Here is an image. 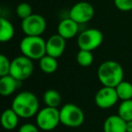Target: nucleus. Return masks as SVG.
I'll list each match as a JSON object with an SVG mask.
<instances>
[{"instance_id": "1", "label": "nucleus", "mask_w": 132, "mask_h": 132, "mask_svg": "<svg viewBox=\"0 0 132 132\" xmlns=\"http://www.w3.org/2000/svg\"><path fill=\"white\" fill-rule=\"evenodd\" d=\"M12 109L23 119H29L39 111L37 97L30 92H22L17 94L12 101Z\"/></svg>"}, {"instance_id": "2", "label": "nucleus", "mask_w": 132, "mask_h": 132, "mask_svg": "<svg viewBox=\"0 0 132 132\" xmlns=\"http://www.w3.org/2000/svg\"><path fill=\"white\" fill-rule=\"evenodd\" d=\"M97 75L103 86L116 88L123 81L124 71L119 62L115 61H105L99 66Z\"/></svg>"}, {"instance_id": "3", "label": "nucleus", "mask_w": 132, "mask_h": 132, "mask_svg": "<svg viewBox=\"0 0 132 132\" xmlns=\"http://www.w3.org/2000/svg\"><path fill=\"white\" fill-rule=\"evenodd\" d=\"M20 50L31 60H40L46 54V41L41 36L26 35L20 42Z\"/></svg>"}, {"instance_id": "4", "label": "nucleus", "mask_w": 132, "mask_h": 132, "mask_svg": "<svg viewBox=\"0 0 132 132\" xmlns=\"http://www.w3.org/2000/svg\"><path fill=\"white\" fill-rule=\"evenodd\" d=\"M60 119L68 128H79L84 122V113L77 105L67 103L60 110Z\"/></svg>"}, {"instance_id": "5", "label": "nucleus", "mask_w": 132, "mask_h": 132, "mask_svg": "<svg viewBox=\"0 0 132 132\" xmlns=\"http://www.w3.org/2000/svg\"><path fill=\"white\" fill-rule=\"evenodd\" d=\"M61 123L60 110L57 108L47 107L39 110L36 114V124L44 131L53 130Z\"/></svg>"}, {"instance_id": "6", "label": "nucleus", "mask_w": 132, "mask_h": 132, "mask_svg": "<svg viewBox=\"0 0 132 132\" xmlns=\"http://www.w3.org/2000/svg\"><path fill=\"white\" fill-rule=\"evenodd\" d=\"M34 72L33 60L24 55L17 56L11 61L10 75L18 81H23L28 79Z\"/></svg>"}, {"instance_id": "7", "label": "nucleus", "mask_w": 132, "mask_h": 132, "mask_svg": "<svg viewBox=\"0 0 132 132\" xmlns=\"http://www.w3.org/2000/svg\"><path fill=\"white\" fill-rule=\"evenodd\" d=\"M103 42V34L96 28H90L81 32L77 39L79 49L92 52Z\"/></svg>"}, {"instance_id": "8", "label": "nucleus", "mask_w": 132, "mask_h": 132, "mask_svg": "<svg viewBox=\"0 0 132 132\" xmlns=\"http://www.w3.org/2000/svg\"><path fill=\"white\" fill-rule=\"evenodd\" d=\"M21 27L26 35L41 36L46 29V21L41 15L32 14L27 18L23 19Z\"/></svg>"}, {"instance_id": "9", "label": "nucleus", "mask_w": 132, "mask_h": 132, "mask_svg": "<svg viewBox=\"0 0 132 132\" xmlns=\"http://www.w3.org/2000/svg\"><path fill=\"white\" fill-rule=\"evenodd\" d=\"M94 14L95 11L92 5L85 1H81L72 6L69 12V17L81 24L88 23L92 20L94 16Z\"/></svg>"}, {"instance_id": "10", "label": "nucleus", "mask_w": 132, "mask_h": 132, "mask_svg": "<svg viewBox=\"0 0 132 132\" xmlns=\"http://www.w3.org/2000/svg\"><path fill=\"white\" fill-rule=\"evenodd\" d=\"M119 96L113 87L103 86L95 95V103L101 109H110L117 103Z\"/></svg>"}, {"instance_id": "11", "label": "nucleus", "mask_w": 132, "mask_h": 132, "mask_svg": "<svg viewBox=\"0 0 132 132\" xmlns=\"http://www.w3.org/2000/svg\"><path fill=\"white\" fill-rule=\"evenodd\" d=\"M65 47L66 39L61 36L59 34L53 35L46 41V54L54 58H59L64 53Z\"/></svg>"}, {"instance_id": "12", "label": "nucleus", "mask_w": 132, "mask_h": 132, "mask_svg": "<svg viewBox=\"0 0 132 132\" xmlns=\"http://www.w3.org/2000/svg\"><path fill=\"white\" fill-rule=\"evenodd\" d=\"M58 34L64 39L73 38L79 32V24L71 17L62 19L58 24Z\"/></svg>"}, {"instance_id": "13", "label": "nucleus", "mask_w": 132, "mask_h": 132, "mask_svg": "<svg viewBox=\"0 0 132 132\" xmlns=\"http://www.w3.org/2000/svg\"><path fill=\"white\" fill-rule=\"evenodd\" d=\"M126 123L119 115H111L104 121L103 130L104 132H127Z\"/></svg>"}, {"instance_id": "14", "label": "nucleus", "mask_w": 132, "mask_h": 132, "mask_svg": "<svg viewBox=\"0 0 132 132\" xmlns=\"http://www.w3.org/2000/svg\"><path fill=\"white\" fill-rule=\"evenodd\" d=\"M18 81L13 76L6 75L0 78V94L2 96H9L15 92L18 87Z\"/></svg>"}, {"instance_id": "15", "label": "nucleus", "mask_w": 132, "mask_h": 132, "mask_svg": "<svg viewBox=\"0 0 132 132\" xmlns=\"http://www.w3.org/2000/svg\"><path fill=\"white\" fill-rule=\"evenodd\" d=\"M19 116L13 109H7L4 110L1 116V124L6 130H13L16 128L19 122Z\"/></svg>"}, {"instance_id": "16", "label": "nucleus", "mask_w": 132, "mask_h": 132, "mask_svg": "<svg viewBox=\"0 0 132 132\" xmlns=\"http://www.w3.org/2000/svg\"><path fill=\"white\" fill-rule=\"evenodd\" d=\"M0 41L2 43L9 42L15 35L14 26L7 19L1 17L0 18Z\"/></svg>"}, {"instance_id": "17", "label": "nucleus", "mask_w": 132, "mask_h": 132, "mask_svg": "<svg viewBox=\"0 0 132 132\" xmlns=\"http://www.w3.org/2000/svg\"><path fill=\"white\" fill-rule=\"evenodd\" d=\"M56 59L57 58L45 54L39 60V67L45 73H53L58 68V62Z\"/></svg>"}, {"instance_id": "18", "label": "nucleus", "mask_w": 132, "mask_h": 132, "mask_svg": "<svg viewBox=\"0 0 132 132\" xmlns=\"http://www.w3.org/2000/svg\"><path fill=\"white\" fill-rule=\"evenodd\" d=\"M44 101L47 107L57 108L61 104L62 98L58 92L55 90H47L44 94Z\"/></svg>"}, {"instance_id": "19", "label": "nucleus", "mask_w": 132, "mask_h": 132, "mask_svg": "<svg viewBox=\"0 0 132 132\" xmlns=\"http://www.w3.org/2000/svg\"><path fill=\"white\" fill-rule=\"evenodd\" d=\"M116 92L119 96V99L121 101L132 99V84L128 81H122L116 87Z\"/></svg>"}, {"instance_id": "20", "label": "nucleus", "mask_w": 132, "mask_h": 132, "mask_svg": "<svg viewBox=\"0 0 132 132\" xmlns=\"http://www.w3.org/2000/svg\"><path fill=\"white\" fill-rule=\"evenodd\" d=\"M118 115L126 122L132 120V99L122 101L118 109Z\"/></svg>"}, {"instance_id": "21", "label": "nucleus", "mask_w": 132, "mask_h": 132, "mask_svg": "<svg viewBox=\"0 0 132 132\" xmlns=\"http://www.w3.org/2000/svg\"><path fill=\"white\" fill-rule=\"evenodd\" d=\"M76 61L79 65L82 67H89L93 62V54L90 51L80 49L76 55Z\"/></svg>"}, {"instance_id": "22", "label": "nucleus", "mask_w": 132, "mask_h": 132, "mask_svg": "<svg viewBox=\"0 0 132 132\" xmlns=\"http://www.w3.org/2000/svg\"><path fill=\"white\" fill-rule=\"evenodd\" d=\"M15 12H16L17 16L23 20V19L27 18L28 16H30L33 14V9H32V6L28 3L23 2L20 3L16 6Z\"/></svg>"}, {"instance_id": "23", "label": "nucleus", "mask_w": 132, "mask_h": 132, "mask_svg": "<svg viewBox=\"0 0 132 132\" xmlns=\"http://www.w3.org/2000/svg\"><path fill=\"white\" fill-rule=\"evenodd\" d=\"M10 68H11V62L9 59L4 54L0 55V77L9 75Z\"/></svg>"}, {"instance_id": "24", "label": "nucleus", "mask_w": 132, "mask_h": 132, "mask_svg": "<svg viewBox=\"0 0 132 132\" xmlns=\"http://www.w3.org/2000/svg\"><path fill=\"white\" fill-rule=\"evenodd\" d=\"M116 8L122 12H128L132 10V0H114Z\"/></svg>"}, {"instance_id": "25", "label": "nucleus", "mask_w": 132, "mask_h": 132, "mask_svg": "<svg viewBox=\"0 0 132 132\" xmlns=\"http://www.w3.org/2000/svg\"><path fill=\"white\" fill-rule=\"evenodd\" d=\"M18 132H39V130L38 128L32 123H26L20 127Z\"/></svg>"}, {"instance_id": "26", "label": "nucleus", "mask_w": 132, "mask_h": 132, "mask_svg": "<svg viewBox=\"0 0 132 132\" xmlns=\"http://www.w3.org/2000/svg\"><path fill=\"white\" fill-rule=\"evenodd\" d=\"M126 129H127V132H132V120L127 121Z\"/></svg>"}]
</instances>
